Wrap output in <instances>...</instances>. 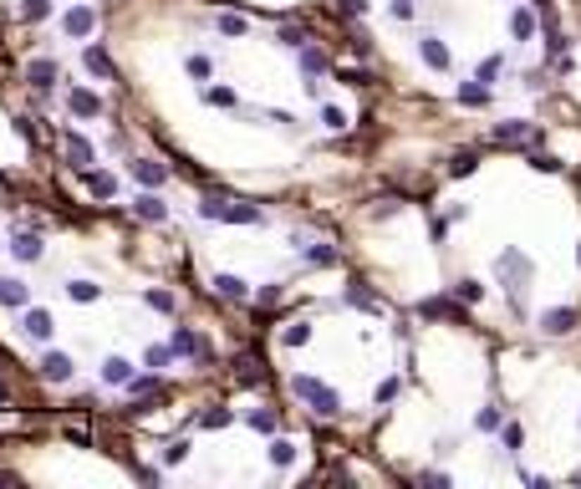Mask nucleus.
<instances>
[{"mask_svg": "<svg viewBox=\"0 0 581 489\" xmlns=\"http://www.w3.org/2000/svg\"><path fill=\"white\" fill-rule=\"evenodd\" d=\"M235 377H240V388H255V382L265 377V372H261V357H255V352H245L240 362H235Z\"/></svg>", "mask_w": 581, "mask_h": 489, "instance_id": "21", "label": "nucleus"}, {"mask_svg": "<svg viewBox=\"0 0 581 489\" xmlns=\"http://www.w3.org/2000/svg\"><path fill=\"white\" fill-rule=\"evenodd\" d=\"M387 11H393V20H413V0H393Z\"/></svg>", "mask_w": 581, "mask_h": 489, "instance_id": "50", "label": "nucleus"}, {"mask_svg": "<svg viewBox=\"0 0 581 489\" xmlns=\"http://www.w3.org/2000/svg\"><path fill=\"white\" fill-rule=\"evenodd\" d=\"M199 423H204V428H225V423H230V408H209Z\"/></svg>", "mask_w": 581, "mask_h": 489, "instance_id": "48", "label": "nucleus"}, {"mask_svg": "<svg viewBox=\"0 0 581 489\" xmlns=\"http://www.w3.org/2000/svg\"><path fill=\"white\" fill-rule=\"evenodd\" d=\"M97 26V11L92 6H72L67 15H61V31H67V36H87Z\"/></svg>", "mask_w": 581, "mask_h": 489, "instance_id": "8", "label": "nucleus"}, {"mask_svg": "<svg viewBox=\"0 0 581 489\" xmlns=\"http://www.w3.org/2000/svg\"><path fill=\"white\" fill-rule=\"evenodd\" d=\"M133 215H138V220H158V224H163V220H168V204H163L158 194H143V199L133 204Z\"/></svg>", "mask_w": 581, "mask_h": 489, "instance_id": "22", "label": "nucleus"}, {"mask_svg": "<svg viewBox=\"0 0 581 489\" xmlns=\"http://www.w3.org/2000/svg\"><path fill=\"white\" fill-rule=\"evenodd\" d=\"M61 148H67V163L77 168V174H82V168H92V143L82 138V133H67V138H61Z\"/></svg>", "mask_w": 581, "mask_h": 489, "instance_id": "10", "label": "nucleus"}, {"mask_svg": "<svg viewBox=\"0 0 581 489\" xmlns=\"http://www.w3.org/2000/svg\"><path fill=\"white\" fill-rule=\"evenodd\" d=\"M143 301H148V306H154V311H174V296H168V291H148V296H143Z\"/></svg>", "mask_w": 581, "mask_h": 489, "instance_id": "46", "label": "nucleus"}, {"mask_svg": "<svg viewBox=\"0 0 581 489\" xmlns=\"http://www.w3.org/2000/svg\"><path fill=\"white\" fill-rule=\"evenodd\" d=\"M500 438H505V449H510V454H515V449H520V443H525L520 423H505V433H500Z\"/></svg>", "mask_w": 581, "mask_h": 489, "instance_id": "47", "label": "nucleus"}, {"mask_svg": "<svg viewBox=\"0 0 581 489\" xmlns=\"http://www.w3.org/2000/svg\"><path fill=\"white\" fill-rule=\"evenodd\" d=\"M342 15H368V0H342Z\"/></svg>", "mask_w": 581, "mask_h": 489, "instance_id": "55", "label": "nucleus"}, {"mask_svg": "<svg viewBox=\"0 0 581 489\" xmlns=\"http://www.w3.org/2000/svg\"><path fill=\"white\" fill-rule=\"evenodd\" d=\"M174 342H154V347H148L143 352V367H154V372H163V367H174Z\"/></svg>", "mask_w": 581, "mask_h": 489, "instance_id": "18", "label": "nucleus"}, {"mask_svg": "<svg viewBox=\"0 0 581 489\" xmlns=\"http://www.w3.org/2000/svg\"><path fill=\"white\" fill-rule=\"evenodd\" d=\"M67 108L82 113V118H97V113H102V97L87 92V87H72V92H67Z\"/></svg>", "mask_w": 581, "mask_h": 489, "instance_id": "15", "label": "nucleus"}, {"mask_svg": "<svg viewBox=\"0 0 581 489\" xmlns=\"http://www.w3.org/2000/svg\"><path fill=\"white\" fill-rule=\"evenodd\" d=\"M485 102H489V82H464V87H459V108H485Z\"/></svg>", "mask_w": 581, "mask_h": 489, "instance_id": "20", "label": "nucleus"}, {"mask_svg": "<svg viewBox=\"0 0 581 489\" xmlns=\"http://www.w3.org/2000/svg\"><path fill=\"white\" fill-rule=\"evenodd\" d=\"M67 296H72V301H97L102 291H97L92 281H67Z\"/></svg>", "mask_w": 581, "mask_h": 489, "instance_id": "36", "label": "nucleus"}, {"mask_svg": "<svg viewBox=\"0 0 581 489\" xmlns=\"http://www.w3.org/2000/svg\"><path fill=\"white\" fill-rule=\"evenodd\" d=\"M245 31H250V20H245V15H235V11L220 15V36H245Z\"/></svg>", "mask_w": 581, "mask_h": 489, "instance_id": "33", "label": "nucleus"}, {"mask_svg": "<svg viewBox=\"0 0 581 489\" xmlns=\"http://www.w3.org/2000/svg\"><path fill=\"white\" fill-rule=\"evenodd\" d=\"M214 291H220L225 301H235V306H240V301H250V286L240 281V275H214Z\"/></svg>", "mask_w": 581, "mask_h": 489, "instance_id": "17", "label": "nucleus"}, {"mask_svg": "<svg viewBox=\"0 0 581 489\" xmlns=\"http://www.w3.org/2000/svg\"><path fill=\"white\" fill-rule=\"evenodd\" d=\"M535 15H541V11H525V6L510 11V36H515V41H530V36H535Z\"/></svg>", "mask_w": 581, "mask_h": 489, "instance_id": "19", "label": "nucleus"}, {"mask_svg": "<svg viewBox=\"0 0 581 489\" xmlns=\"http://www.w3.org/2000/svg\"><path fill=\"white\" fill-rule=\"evenodd\" d=\"M418 56H423L434 72H449V46H444L439 36H423V41H418Z\"/></svg>", "mask_w": 581, "mask_h": 489, "instance_id": "14", "label": "nucleus"}, {"mask_svg": "<svg viewBox=\"0 0 581 489\" xmlns=\"http://www.w3.org/2000/svg\"><path fill=\"white\" fill-rule=\"evenodd\" d=\"M184 72H189L194 82H209V72H214V61H209V56H199V51H194V56L184 61Z\"/></svg>", "mask_w": 581, "mask_h": 489, "instance_id": "30", "label": "nucleus"}, {"mask_svg": "<svg viewBox=\"0 0 581 489\" xmlns=\"http://www.w3.org/2000/svg\"><path fill=\"white\" fill-rule=\"evenodd\" d=\"M281 296H286V291H281V281H270V286L261 291V306H275V301H281Z\"/></svg>", "mask_w": 581, "mask_h": 489, "instance_id": "51", "label": "nucleus"}, {"mask_svg": "<svg viewBox=\"0 0 581 489\" xmlns=\"http://www.w3.org/2000/svg\"><path fill=\"white\" fill-rule=\"evenodd\" d=\"M301 72H306V77H321V72H332L327 51H316V46H301Z\"/></svg>", "mask_w": 581, "mask_h": 489, "instance_id": "23", "label": "nucleus"}, {"mask_svg": "<svg viewBox=\"0 0 581 489\" xmlns=\"http://www.w3.org/2000/svg\"><path fill=\"white\" fill-rule=\"evenodd\" d=\"M500 72H505V56H485L475 77H480V82H494V77H500Z\"/></svg>", "mask_w": 581, "mask_h": 489, "instance_id": "38", "label": "nucleus"}, {"mask_svg": "<svg viewBox=\"0 0 581 489\" xmlns=\"http://www.w3.org/2000/svg\"><path fill=\"white\" fill-rule=\"evenodd\" d=\"M184 454H189V443L179 438V443H168V454H163V459H168V464H184Z\"/></svg>", "mask_w": 581, "mask_h": 489, "instance_id": "54", "label": "nucleus"}, {"mask_svg": "<svg viewBox=\"0 0 581 489\" xmlns=\"http://www.w3.org/2000/svg\"><path fill=\"white\" fill-rule=\"evenodd\" d=\"M321 127H332V133H342V127H347V113H342V108H321Z\"/></svg>", "mask_w": 581, "mask_h": 489, "instance_id": "44", "label": "nucleus"}, {"mask_svg": "<svg viewBox=\"0 0 581 489\" xmlns=\"http://www.w3.org/2000/svg\"><path fill=\"white\" fill-rule=\"evenodd\" d=\"M337 77L347 82V87H368V82H373V77L362 72V67H337Z\"/></svg>", "mask_w": 581, "mask_h": 489, "instance_id": "42", "label": "nucleus"}, {"mask_svg": "<svg viewBox=\"0 0 581 489\" xmlns=\"http://www.w3.org/2000/svg\"><path fill=\"white\" fill-rule=\"evenodd\" d=\"M454 296H459L464 306H475V301H485V286H480V281H459V286H454Z\"/></svg>", "mask_w": 581, "mask_h": 489, "instance_id": "34", "label": "nucleus"}, {"mask_svg": "<svg viewBox=\"0 0 581 489\" xmlns=\"http://www.w3.org/2000/svg\"><path fill=\"white\" fill-rule=\"evenodd\" d=\"M250 428H261V433H270V428H275V413H250Z\"/></svg>", "mask_w": 581, "mask_h": 489, "instance_id": "52", "label": "nucleus"}, {"mask_svg": "<svg viewBox=\"0 0 581 489\" xmlns=\"http://www.w3.org/2000/svg\"><path fill=\"white\" fill-rule=\"evenodd\" d=\"M102 382H107V388H127V382H133V362H127V357H107V362H102Z\"/></svg>", "mask_w": 581, "mask_h": 489, "instance_id": "13", "label": "nucleus"}, {"mask_svg": "<svg viewBox=\"0 0 581 489\" xmlns=\"http://www.w3.org/2000/svg\"><path fill=\"white\" fill-rule=\"evenodd\" d=\"M571 479H576V484H581V469H576V474H571Z\"/></svg>", "mask_w": 581, "mask_h": 489, "instance_id": "58", "label": "nucleus"}, {"mask_svg": "<svg viewBox=\"0 0 581 489\" xmlns=\"http://www.w3.org/2000/svg\"><path fill=\"white\" fill-rule=\"evenodd\" d=\"M291 393H296L301 402H311V413H321V418H337V413H342L337 388H327V382H316V377H306V372L291 377Z\"/></svg>", "mask_w": 581, "mask_h": 489, "instance_id": "1", "label": "nucleus"}, {"mask_svg": "<svg viewBox=\"0 0 581 489\" xmlns=\"http://www.w3.org/2000/svg\"><path fill=\"white\" fill-rule=\"evenodd\" d=\"M306 260H311V265H337V250H332V245H311Z\"/></svg>", "mask_w": 581, "mask_h": 489, "instance_id": "43", "label": "nucleus"}, {"mask_svg": "<svg viewBox=\"0 0 581 489\" xmlns=\"http://www.w3.org/2000/svg\"><path fill=\"white\" fill-rule=\"evenodd\" d=\"M541 331H546V336H571V331H576V311H571V306L546 311V316H541Z\"/></svg>", "mask_w": 581, "mask_h": 489, "instance_id": "6", "label": "nucleus"}, {"mask_svg": "<svg viewBox=\"0 0 581 489\" xmlns=\"http://www.w3.org/2000/svg\"><path fill=\"white\" fill-rule=\"evenodd\" d=\"M199 215H204V220H225V224H261V220H265L255 204H220V199H204Z\"/></svg>", "mask_w": 581, "mask_h": 489, "instance_id": "2", "label": "nucleus"}, {"mask_svg": "<svg viewBox=\"0 0 581 489\" xmlns=\"http://www.w3.org/2000/svg\"><path fill=\"white\" fill-rule=\"evenodd\" d=\"M423 484H434V489H449V474H434V469H428V474H418Z\"/></svg>", "mask_w": 581, "mask_h": 489, "instance_id": "56", "label": "nucleus"}, {"mask_svg": "<svg viewBox=\"0 0 581 489\" xmlns=\"http://www.w3.org/2000/svg\"><path fill=\"white\" fill-rule=\"evenodd\" d=\"M347 301H352V306H368V311H377V296H373L368 286H362V281H352V291H347Z\"/></svg>", "mask_w": 581, "mask_h": 489, "instance_id": "35", "label": "nucleus"}, {"mask_svg": "<svg viewBox=\"0 0 581 489\" xmlns=\"http://www.w3.org/2000/svg\"><path fill=\"white\" fill-rule=\"evenodd\" d=\"M494 275H500V281H505L515 296H520V291H525V281H530V260H525L520 250H505L500 260H494Z\"/></svg>", "mask_w": 581, "mask_h": 489, "instance_id": "3", "label": "nucleus"}, {"mask_svg": "<svg viewBox=\"0 0 581 489\" xmlns=\"http://www.w3.org/2000/svg\"><path fill=\"white\" fill-rule=\"evenodd\" d=\"M275 41H281V46H291V51H301V46H306V31H301V26H275Z\"/></svg>", "mask_w": 581, "mask_h": 489, "instance_id": "29", "label": "nucleus"}, {"mask_svg": "<svg viewBox=\"0 0 581 489\" xmlns=\"http://www.w3.org/2000/svg\"><path fill=\"white\" fill-rule=\"evenodd\" d=\"M82 184H87L92 194H102V199L118 194V179H113V174H97V168H82Z\"/></svg>", "mask_w": 581, "mask_h": 489, "instance_id": "24", "label": "nucleus"}, {"mask_svg": "<svg viewBox=\"0 0 581 489\" xmlns=\"http://www.w3.org/2000/svg\"><path fill=\"white\" fill-rule=\"evenodd\" d=\"M133 179H138L143 189H158V184L168 179V168H163L158 158H133Z\"/></svg>", "mask_w": 581, "mask_h": 489, "instance_id": "12", "label": "nucleus"}, {"mask_svg": "<svg viewBox=\"0 0 581 489\" xmlns=\"http://www.w3.org/2000/svg\"><path fill=\"white\" fill-rule=\"evenodd\" d=\"M20 15H26V20H46V15H51V0H26Z\"/></svg>", "mask_w": 581, "mask_h": 489, "instance_id": "41", "label": "nucleus"}, {"mask_svg": "<svg viewBox=\"0 0 581 489\" xmlns=\"http://www.w3.org/2000/svg\"><path fill=\"white\" fill-rule=\"evenodd\" d=\"M67 438H72V443H82V449H92V428H82V423H72V428H67Z\"/></svg>", "mask_w": 581, "mask_h": 489, "instance_id": "49", "label": "nucleus"}, {"mask_svg": "<svg viewBox=\"0 0 581 489\" xmlns=\"http://www.w3.org/2000/svg\"><path fill=\"white\" fill-rule=\"evenodd\" d=\"M489 138H494V143H525V138H535V127H530L525 118H505V122H494Z\"/></svg>", "mask_w": 581, "mask_h": 489, "instance_id": "7", "label": "nucleus"}, {"mask_svg": "<svg viewBox=\"0 0 581 489\" xmlns=\"http://www.w3.org/2000/svg\"><path fill=\"white\" fill-rule=\"evenodd\" d=\"M0 306H26V286L15 275H0Z\"/></svg>", "mask_w": 581, "mask_h": 489, "instance_id": "27", "label": "nucleus"}, {"mask_svg": "<svg viewBox=\"0 0 581 489\" xmlns=\"http://www.w3.org/2000/svg\"><path fill=\"white\" fill-rule=\"evenodd\" d=\"M0 408H11V382L0 377Z\"/></svg>", "mask_w": 581, "mask_h": 489, "instance_id": "57", "label": "nucleus"}, {"mask_svg": "<svg viewBox=\"0 0 581 489\" xmlns=\"http://www.w3.org/2000/svg\"><path fill=\"white\" fill-rule=\"evenodd\" d=\"M418 316H444V322H464V311L454 301H444V296H428V301H418Z\"/></svg>", "mask_w": 581, "mask_h": 489, "instance_id": "16", "label": "nucleus"}, {"mask_svg": "<svg viewBox=\"0 0 581 489\" xmlns=\"http://www.w3.org/2000/svg\"><path fill=\"white\" fill-rule=\"evenodd\" d=\"M265 459L275 464V469H286V464H296V443H291V438H270V449H265Z\"/></svg>", "mask_w": 581, "mask_h": 489, "instance_id": "26", "label": "nucleus"}, {"mask_svg": "<svg viewBox=\"0 0 581 489\" xmlns=\"http://www.w3.org/2000/svg\"><path fill=\"white\" fill-rule=\"evenodd\" d=\"M36 367H41V377H46V382H72V357H67V352H46Z\"/></svg>", "mask_w": 581, "mask_h": 489, "instance_id": "9", "label": "nucleus"}, {"mask_svg": "<svg viewBox=\"0 0 581 489\" xmlns=\"http://www.w3.org/2000/svg\"><path fill=\"white\" fill-rule=\"evenodd\" d=\"M26 82H31V87H51V82H56V61H46V56H41V61H31Z\"/></svg>", "mask_w": 581, "mask_h": 489, "instance_id": "28", "label": "nucleus"}, {"mask_svg": "<svg viewBox=\"0 0 581 489\" xmlns=\"http://www.w3.org/2000/svg\"><path fill=\"white\" fill-rule=\"evenodd\" d=\"M393 398H398V377H387L382 388H377V402H393Z\"/></svg>", "mask_w": 581, "mask_h": 489, "instance_id": "53", "label": "nucleus"}, {"mask_svg": "<svg viewBox=\"0 0 581 489\" xmlns=\"http://www.w3.org/2000/svg\"><path fill=\"white\" fill-rule=\"evenodd\" d=\"M41 250H46V245H41V235H31V229H20V235L11 240V255H15V260H26V265L41 260Z\"/></svg>", "mask_w": 581, "mask_h": 489, "instance_id": "11", "label": "nucleus"}, {"mask_svg": "<svg viewBox=\"0 0 581 489\" xmlns=\"http://www.w3.org/2000/svg\"><path fill=\"white\" fill-rule=\"evenodd\" d=\"M82 67L97 72V77H113V56H107L102 46H87V51H82Z\"/></svg>", "mask_w": 581, "mask_h": 489, "instance_id": "25", "label": "nucleus"}, {"mask_svg": "<svg viewBox=\"0 0 581 489\" xmlns=\"http://www.w3.org/2000/svg\"><path fill=\"white\" fill-rule=\"evenodd\" d=\"M281 342H286V347H306V342H311V326H306V322H291Z\"/></svg>", "mask_w": 581, "mask_h": 489, "instance_id": "32", "label": "nucleus"}, {"mask_svg": "<svg viewBox=\"0 0 581 489\" xmlns=\"http://www.w3.org/2000/svg\"><path fill=\"white\" fill-rule=\"evenodd\" d=\"M204 102H209V108H240V97H235L230 87H209V92H204Z\"/></svg>", "mask_w": 581, "mask_h": 489, "instance_id": "31", "label": "nucleus"}, {"mask_svg": "<svg viewBox=\"0 0 581 489\" xmlns=\"http://www.w3.org/2000/svg\"><path fill=\"white\" fill-rule=\"evenodd\" d=\"M475 153H454V163H449V174H454V179H464V174H475Z\"/></svg>", "mask_w": 581, "mask_h": 489, "instance_id": "40", "label": "nucleus"}, {"mask_svg": "<svg viewBox=\"0 0 581 489\" xmlns=\"http://www.w3.org/2000/svg\"><path fill=\"white\" fill-rule=\"evenodd\" d=\"M174 352H179V357H194V362H214L209 342H204L199 331H189V326H179V331H174Z\"/></svg>", "mask_w": 581, "mask_h": 489, "instance_id": "4", "label": "nucleus"}, {"mask_svg": "<svg viewBox=\"0 0 581 489\" xmlns=\"http://www.w3.org/2000/svg\"><path fill=\"white\" fill-rule=\"evenodd\" d=\"M127 393H133V398H154L158 393V372L154 377H133V382H127Z\"/></svg>", "mask_w": 581, "mask_h": 489, "instance_id": "37", "label": "nucleus"}, {"mask_svg": "<svg viewBox=\"0 0 581 489\" xmlns=\"http://www.w3.org/2000/svg\"><path fill=\"white\" fill-rule=\"evenodd\" d=\"M20 326H26L31 342H51V331H56V322H51V311H46V306H31L26 316H20Z\"/></svg>", "mask_w": 581, "mask_h": 489, "instance_id": "5", "label": "nucleus"}, {"mask_svg": "<svg viewBox=\"0 0 581 489\" xmlns=\"http://www.w3.org/2000/svg\"><path fill=\"white\" fill-rule=\"evenodd\" d=\"M475 428L480 433H494V428H500V408H480L475 413Z\"/></svg>", "mask_w": 581, "mask_h": 489, "instance_id": "39", "label": "nucleus"}, {"mask_svg": "<svg viewBox=\"0 0 581 489\" xmlns=\"http://www.w3.org/2000/svg\"><path fill=\"white\" fill-rule=\"evenodd\" d=\"M530 168H541V174H561V158H551V153H530Z\"/></svg>", "mask_w": 581, "mask_h": 489, "instance_id": "45", "label": "nucleus"}]
</instances>
